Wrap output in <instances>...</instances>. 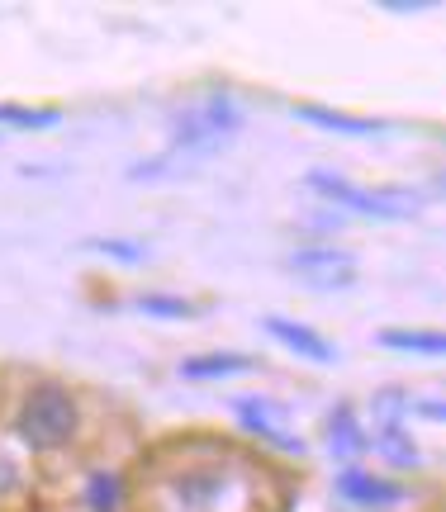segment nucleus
Segmentation results:
<instances>
[{"label":"nucleus","instance_id":"nucleus-1","mask_svg":"<svg viewBox=\"0 0 446 512\" xmlns=\"http://www.w3.org/2000/svg\"><path fill=\"white\" fill-rule=\"evenodd\" d=\"M304 185L333 200L337 209H352V214H371V219H409L423 209V190H404V185H352L342 176H328V171H309Z\"/></svg>","mask_w":446,"mask_h":512},{"label":"nucleus","instance_id":"nucleus-2","mask_svg":"<svg viewBox=\"0 0 446 512\" xmlns=\"http://www.w3.org/2000/svg\"><path fill=\"white\" fill-rule=\"evenodd\" d=\"M76 432V399L62 389V384H34L24 394V408H19V437L38 446V451H57L67 446Z\"/></svg>","mask_w":446,"mask_h":512},{"label":"nucleus","instance_id":"nucleus-3","mask_svg":"<svg viewBox=\"0 0 446 512\" xmlns=\"http://www.w3.org/2000/svg\"><path fill=\"white\" fill-rule=\"evenodd\" d=\"M238 124H242V110L233 100H223V95L195 100V105H186V110L171 119V152L176 157H186V152H214L223 138L238 133Z\"/></svg>","mask_w":446,"mask_h":512},{"label":"nucleus","instance_id":"nucleus-4","mask_svg":"<svg viewBox=\"0 0 446 512\" xmlns=\"http://www.w3.org/2000/svg\"><path fill=\"white\" fill-rule=\"evenodd\" d=\"M285 266H290V275H299L304 285H314V290H347V285H356V256L333 252V247L295 252Z\"/></svg>","mask_w":446,"mask_h":512},{"label":"nucleus","instance_id":"nucleus-5","mask_svg":"<svg viewBox=\"0 0 446 512\" xmlns=\"http://www.w3.org/2000/svg\"><path fill=\"white\" fill-rule=\"evenodd\" d=\"M233 413H238V422L252 432V437L271 441V446H280V451H304V441H299V432H290L285 427V408H276L271 399H238L233 403Z\"/></svg>","mask_w":446,"mask_h":512},{"label":"nucleus","instance_id":"nucleus-6","mask_svg":"<svg viewBox=\"0 0 446 512\" xmlns=\"http://www.w3.org/2000/svg\"><path fill=\"white\" fill-rule=\"evenodd\" d=\"M261 328L276 337L280 347H290L295 356H304V361H337V347L328 342V337H318L309 323H295V318H280V313H266L261 318Z\"/></svg>","mask_w":446,"mask_h":512},{"label":"nucleus","instance_id":"nucleus-7","mask_svg":"<svg viewBox=\"0 0 446 512\" xmlns=\"http://www.w3.org/2000/svg\"><path fill=\"white\" fill-rule=\"evenodd\" d=\"M337 494L361 503V508H390L404 498V484H390V479H375V475H361V470H347L337 479Z\"/></svg>","mask_w":446,"mask_h":512},{"label":"nucleus","instance_id":"nucleus-8","mask_svg":"<svg viewBox=\"0 0 446 512\" xmlns=\"http://www.w3.org/2000/svg\"><path fill=\"white\" fill-rule=\"evenodd\" d=\"M247 370H257V361L242 356V351H205V356H186L181 361L186 380H228V375H247Z\"/></svg>","mask_w":446,"mask_h":512},{"label":"nucleus","instance_id":"nucleus-9","mask_svg":"<svg viewBox=\"0 0 446 512\" xmlns=\"http://www.w3.org/2000/svg\"><path fill=\"white\" fill-rule=\"evenodd\" d=\"M295 114L304 119V124L328 128V133H352V138H371V133H385V119H361V114L323 110V105H295Z\"/></svg>","mask_w":446,"mask_h":512},{"label":"nucleus","instance_id":"nucleus-10","mask_svg":"<svg viewBox=\"0 0 446 512\" xmlns=\"http://www.w3.org/2000/svg\"><path fill=\"white\" fill-rule=\"evenodd\" d=\"M328 441H333L337 456H356V451H366V432H361V422L352 418V408H337L333 418H328Z\"/></svg>","mask_w":446,"mask_h":512},{"label":"nucleus","instance_id":"nucleus-11","mask_svg":"<svg viewBox=\"0 0 446 512\" xmlns=\"http://www.w3.org/2000/svg\"><path fill=\"white\" fill-rule=\"evenodd\" d=\"M62 114L57 110H29V105H0V133L5 128H24V133H43V128H57Z\"/></svg>","mask_w":446,"mask_h":512},{"label":"nucleus","instance_id":"nucleus-12","mask_svg":"<svg viewBox=\"0 0 446 512\" xmlns=\"http://www.w3.org/2000/svg\"><path fill=\"white\" fill-rule=\"evenodd\" d=\"M380 347H390V351H423V356H442L446 351V337L442 332H380Z\"/></svg>","mask_w":446,"mask_h":512},{"label":"nucleus","instance_id":"nucleus-13","mask_svg":"<svg viewBox=\"0 0 446 512\" xmlns=\"http://www.w3.org/2000/svg\"><path fill=\"white\" fill-rule=\"evenodd\" d=\"M91 252H105L114 261H124V266H138V261H148V247L143 242H129V238H86Z\"/></svg>","mask_w":446,"mask_h":512},{"label":"nucleus","instance_id":"nucleus-14","mask_svg":"<svg viewBox=\"0 0 446 512\" xmlns=\"http://www.w3.org/2000/svg\"><path fill=\"white\" fill-rule=\"evenodd\" d=\"M138 309L148 318H195V304L190 299H176V294H143Z\"/></svg>","mask_w":446,"mask_h":512},{"label":"nucleus","instance_id":"nucleus-15","mask_svg":"<svg viewBox=\"0 0 446 512\" xmlns=\"http://www.w3.org/2000/svg\"><path fill=\"white\" fill-rule=\"evenodd\" d=\"M380 451H385V456L394 460V465H418V451H413V441L404 437V432H399V427H390V432H385V437H380Z\"/></svg>","mask_w":446,"mask_h":512},{"label":"nucleus","instance_id":"nucleus-16","mask_svg":"<svg viewBox=\"0 0 446 512\" xmlns=\"http://www.w3.org/2000/svg\"><path fill=\"white\" fill-rule=\"evenodd\" d=\"M91 503H95V508H114V479H110V475H100V479H95Z\"/></svg>","mask_w":446,"mask_h":512},{"label":"nucleus","instance_id":"nucleus-17","mask_svg":"<svg viewBox=\"0 0 446 512\" xmlns=\"http://www.w3.org/2000/svg\"><path fill=\"white\" fill-rule=\"evenodd\" d=\"M0 143H5V133H0Z\"/></svg>","mask_w":446,"mask_h":512}]
</instances>
